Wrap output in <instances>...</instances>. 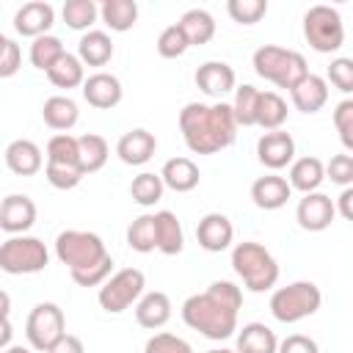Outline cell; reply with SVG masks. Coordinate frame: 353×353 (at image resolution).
<instances>
[{"mask_svg": "<svg viewBox=\"0 0 353 353\" xmlns=\"http://www.w3.org/2000/svg\"><path fill=\"white\" fill-rule=\"evenodd\" d=\"M226 11L240 25H254L268 14V0H229Z\"/></svg>", "mask_w": 353, "mask_h": 353, "instance_id": "41", "label": "cell"}, {"mask_svg": "<svg viewBox=\"0 0 353 353\" xmlns=\"http://www.w3.org/2000/svg\"><path fill=\"white\" fill-rule=\"evenodd\" d=\"M47 80L55 85V88H83V83H85V63L74 55V52H63L58 61H55V66L47 72Z\"/></svg>", "mask_w": 353, "mask_h": 353, "instance_id": "29", "label": "cell"}, {"mask_svg": "<svg viewBox=\"0 0 353 353\" xmlns=\"http://www.w3.org/2000/svg\"><path fill=\"white\" fill-rule=\"evenodd\" d=\"M55 256L69 268L72 281L80 287H102L113 270V256L102 237L85 229H63L55 237Z\"/></svg>", "mask_w": 353, "mask_h": 353, "instance_id": "3", "label": "cell"}, {"mask_svg": "<svg viewBox=\"0 0 353 353\" xmlns=\"http://www.w3.org/2000/svg\"><path fill=\"white\" fill-rule=\"evenodd\" d=\"M50 265V251L39 237L14 234L0 245V270L8 276L41 273Z\"/></svg>", "mask_w": 353, "mask_h": 353, "instance_id": "8", "label": "cell"}, {"mask_svg": "<svg viewBox=\"0 0 353 353\" xmlns=\"http://www.w3.org/2000/svg\"><path fill=\"white\" fill-rule=\"evenodd\" d=\"M290 116V108H287V99L276 91H262L259 97V113H256V127L273 132V130H281V124L287 121Z\"/></svg>", "mask_w": 353, "mask_h": 353, "instance_id": "32", "label": "cell"}, {"mask_svg": "<svg viewBox=\"0 0 353 353\" xmlns=\"http://www.w3.org/2000/svg\"><path fill=\"white\" fill-rule=\"evenodd\" d=\"M50 353H85V347H83V339L80 336H74V334H66Z\"/></svg>", "mask_w": 353, "mask_h": 353, "instance_id": "49", "label": "cell"}, {"mask_svg": "<svg viewBox=\"0 0 353 353\" xmlns=\"http://www.w3.org/2000/svg\"><path fill=\"white\" fill-rule=\"evenodd\" d=\"M259 97L262 91L251 83H243L234 88V99H232V110H234V121L237 127H256V113H259Z\"/></svg>", "mask_w": 353, "mask_h": 353, "instance_id": "31", "label": "cell"}, {"mask_svg": "<svg viewBox=\"0 0 353 353\" xmlns=\"http://www.w3.org/2000/svg\"><path fill=\"white\" fill-rule=\"evenodd\" d=\"M77 143H80V165H83V171L85 174H97L110 157L108 141L102 135H97V132H85V135L77 138Z\"/></svg>", "mask_w": 353, "mask_h": 353, "instance_id": "35", "label": "cell"}, {"mask_svg": "<svg viewBox=\"0 0 353 353\" xmlns=\"http://www.w3.org/2000/svg\"><path fill=\"white\" fill-rule=\"evenodd\" d=\"M196 240L204 251L210 254H221L232 245L234 240V226L223 212H207L199 223H196Z\"/></svg>", "mask_w": 353, "mask_h": 353, "instance_id": "17", "label": "cell"}, {"mask_svg": "<svg viewBox=\"0 0 353 353\" xmlns=\"http://www.w3.org/2000/svg\"><path fill=\"white\" fill-rule=\"evenodd\" d=\"M196 85H199L207 97L223 102V97L237 88V74H234V69H232L229 63H223V61H204V63L196 69Z\"/></svg>", "mask_w": 353, "mask_h": 353, "instance_id": "15", "label": "cell"}, {"mask_svg": "<svg viewBox=\"0 0 353 353\" xmlns=\"http://www.w3.org/2000/svg\"><path fill=\"white\" fill-rule=\"evenodd\" d=\"M143 287H146V276L138 268H121L116 270L97 292L99 306L108 314H121L130 306H135L143 298Z\"/></svg>", "mask_w": 353, "mask_h": 353, "instance_id": "10", "label": "cell"}, {"mask_svg": "<svg viewBox=\"0 0 353 353\" xmlns=\"http://www.w3.org/2000/svg\"><path fill=\"white\" fill-rule=\"evenodd\" d=\"M179 132L193 154H215L237 138L232 102H188L179 110Z\"/></svg>", "mask_w": 353, "mask_h": 353, "instance_id": "2", "label": "cell"}, {"mask_svg": "<svg viewBox=\"0 0 353 353\" xmlns=\"http://www.w3.org/2000/svg\"><path fill=\"white\" fill-rule=\"evenodd\" d=\"M279 353H320V345L306 334H290L279 342Z\"/></svg>", "mask_w": 353, "mask_h": 353, "instance_id": "47", "label": "cell"}, {"mask_svg": "<svg viewBox=\"0 0 353 353\" xmlns=\"http://www.w3.org/2000/svg\"><path fill=\"white\" fill-rule=\"evenodd\" d=\"M154 152H157V138L143 127H135L116 141V154L127 165H143L154 157Z\"/></svg>", "mask_w": 353, "mask_h": 353, "instance_id": "18", "label": "cell"}, {"mask_svg": "<svg viewBox=\"0 0 353 353\" xmlns=\"http://www.w3.org/2000/svg\"><path fill=\"white\" fill-rule=\"evenodd\" d=\"M323 303V292L314 281H290L287 287H276L273 295H270V314L284 323V325H292V323H301L312 314H317Z\"/></svg>", "mask_w": 353, "mask_h": 353, "instance_id": "6", "label": "cell"}, {"mask_svg": "<svg viewBox=\"0 0 353 353\" xmlns=\"http://www.w3.org/2000/svg\"><path fill=\"white\" fill-rule=\"evenodd\" d=\"M336 218V201L320 190L306 193L295 207V221L306 232H325Z\"/></svg>", "mask_w": 353, "mask_h": 353, "instance_id": "11", "label": "cell"}, {"mask_svg": "<svg viewBox=\"0 0 353 353\" xmlns=\"http://www.w3.org/2000/svg\"><path fill=\"white\" fill-rule=\"evenodd\" d=\"M303 36L312 50L331 55L345 44V22L334 6L317 3L303 14Z\"/></svg>", "mask_w": 353, "mask_h": 353, "instance_id": "7", "label": "cell"}, {"mask_svg": "<svg viewBox=\"0 0 353 353\" xmlns=\"http://www.w3.org/2000/svg\"><path fill=\"white\" fill-rule=\"evenodd\" d=\"M325 80H328L334 88H339L342 94L350 97V94H353V58H345V55L334 58V61L328 63Z\"/></svg>", "mask_w": 353, "mask_h": 353, "instance_id": "43", "label": "cell"}, {"mask_svg": "<svg viewBox=\"0 0 353 353\" xmlns=\"http://www.w3.org/2000/svg\"><path fill=\"white\" fill-rule=\"evenodd\" d=\"M207 353H237V350H229V347H212V350H207Z\"/></svg>", "mask_w": 353, "mask_h": 353, "instance_id": "51", "label": "cell"}, {"mask_svg": "<svg viewBox=\"0 0 353 353\" xmlns=\"http://www.w3.org/2000/svg\"><path fill=\"white\" fill-rule=\"evenodd\" d=\"M6 165L17 176H33L47 163H44V154H41L39 143H33L30 138H17L6 146Z\"/></svg>", "mask_w": 353, "mask_h": 353, "instance_id": "19", "label": "cell"}, {"mask_svg": "<svg viewBox=\"0 0 353 353\" xmlns=\"http://www.w3.org/2000/svg\"><path fill=\"white\" fill-rule=\"evenodd\" d=\"M256 157H259V163L265 168L281 171V168L295 163V138L290 132H284V130L265 132L256 141Z\"/></svg>", "mask_w": 353, "mask_h": 353, "instance_id": "12", "label": "cell"}, {"mask_svg": "<svg viewBox=\"0 0 353 353\" xmlns=\"http://www.w3.org/2000/svg\"><path fill=\"white\" fill-rule=\"evenodd\" d=\"M135 320L141 328L157 331L171 320V298L160 290L143 292V298L135 303Z\"/></svg>", "mask_w": 353, "mask_h": 353, "instance_id": "22", "label": "cell"}, {"mask_svg": "<svg viewBox=\"0 0 353 353\" xmlns=\"http://www.w3.org/2000/svg\"><path fill=\"white\" fill-rule=\"evenodd\" d=\"M3 353H33L30 347H25V345H11V347H6Z\"/></svg>", "mask_w": 353, "mask_h": 353, "instance_id": "50", "label": "cell"}, {"mask_svg": "<svg viewBox=\"0 0 353 353\" xmlns=\"http://www.w3.org/2000/svg\"><path fill=\"white\" fill-rule=\"evenodd\" d=\"M334 127H336L339 141L347 149V154H353V97H345L334 108Z\"/></svg>", "mask_w": 353, "mask_h": 353, "instance_id": "42", "label": "cell"}, {"mask_svg": "<svg viewBox=\"0 0 353 353\" xmlns=\"http://www.w3.org/2000/svg\"><path fill=\"white\" fill-rule=\"evenodd\" d=\"M237 353H279V339L265 323H245L237 328Z\"/></svg>", "mask_w": 353, "mask_h": 353, "instance_id": "27", "label": "cell"}, {"mask_svg": "<svg viewBox=\"0 0 353 353\" xmlns=\"http://www.w3.org/2000/svg\"><path fill=\"white\" fill-rule=\"evenodd\" d=\"M36 223V204L25 193H11L0 204V229L6 234H25Z\"/></svg>", "mask_w": 353, "mask_h": 353, "instance_id": "13", "label": "cell"}, {"mask_svg": "<svg viewBox=\"0 0 353 353\" xmlns=\"http://www.w3.org/2000/svg\"><path fill=\"white\" fill-rule=\"evenodd\" d=\"M163 190H165V182L160 174L154 171H141L132 182H130V196L135 204L141 207H154L160 199H163Z\"/></svg>", "mask_w": 353, "mask_h": 353, "instance_id": "36", "label": "cell"}, {"mask_svg": "<svg viewBox=\"0 0 353 353\" xmlns=\"http://www.w3.org/2000/svg\"><path fill=\"white\" fill-rule=\"evenodd\" d=\"M47 163L50 165H74V168H83L80 165V143H77V138L69 135V132H55L47 141Z\"/></svg>", "mask_w": 353, "mask_h": 353, "instance_id": "34", "label": "cell"}, {"mask_svg": "<svg viewBox=\"0 0 353 353\" xmlns=\"http://www.w3.org/2000/svg\"><path fill=\"white\" fill-rule=\"evenodd\" d=\"M292 196V185L279 174H265L251 185V201L259 210H281Z\"/></svg>", "mask_w": 353, "mask_h": 353, "instance_id": "20", "label": "cell"}, {"mask_svg": "<svg viewBox=\"0 0 353 353\" xmlns=\"http://www.w3.org/2000/svg\"><path fill=\"white\" fill-rule=\"evenodd\" d=\"M336 212L345 221H353V185L350 188H342V193L336 196Z\"/></svg>", "mask_w": 353, "mask_h": 353, "instance_id": "48", "label": "cell"}, {"mask_svg": "<svg viewBox=\"0 0 353 353\" xmlns=\"http://www.w3.org/2000/svg\"><path fill=\"white\" fill-rule=\"evenodd\" d=\"M179 25H182L185 36L190 39V47L193 44H207L215 36V19L207 8H188L179 17Z\"/></svg>", "mask_w": 353, "mask_h": 353, "instance_id": "33", "label": "cell"}, {"mask_svg": "<svg viewBox=\"0 0 353 353\" xmlns=\"http://www.w3.org/2000/svg\"><path fill=\"white\" fill-rule=\"evenodd\" d=\"M41 119L50 130L55 132H69L77 119H80V110H77V102L69 97V94H55L50 99H44L41 105Z\"/></svg>", "mask_w": 353, "mask_h": 353, "instance_id": "23", "label": "cell"}, {"mask_svg": "<svg viewBox=\"0 0 353 353\" xmlns=\"http://www.w3.org/2000/svg\"><path fill=\"white\" fill-rule=\"evenodd\" d=\"M22 66V50L11 36H0V77L17 74Z\"/></svg>", "mask_w": 353, "mask_h": 353, "instance_id": "46", "label": "cell"}, {"mask_svg": "<svg viewBox=\"0 0 353 353\" xmlns=\"http://www.w3.org/2000/svg\"><path fill=\"white\" fill-rule=\"evenodd\" d=\"M188 47H190V39L185 36V30H182L179 22L163 28L160 36H157V52H160V58H179V55L188 52Z\"/></svg>", "mask_w": 353, "mask_h": 353, "instance_id": "40", "label": "cell"}, {"mask_svg": "<svg viewBox=\"0 0 353 353\" xmlns=\"http://www.w3.org/2000/svg\"><path fill=\"white\" fill-rule=\"evenodd\" d=\"M77 58L85 66H105L113 58V41L105 30H88L77 41Z\"/></svg>", "mask_w": 353, "mask_h": 353, "instance_id": "28", "label": "cell"}, {"mask_svg": "<svg viewBox=\"0 0 353 353\" xmlns=\"http://www.w3.org/2000/svg\"><path fill=\"white\" fill-rule=\"evenodd\" d=\"M325 179V163L314 154H306V157H298L292 165H290V176L287 182L292 185V190H301L303 196L306 193H314Z\"/></svg>", "mask_w": 353, "mask_h": 353, "instance_id": "25", "label": "cell"}, {"mask_svg": "<svg viewBox=\"0 0 353 353\" xmlns=\"http://www.w3.org/2000/svg\"><path fill=\"white\" fill-rule=\"evenodd\" d=\"M243 306V290L234 281H212L204 292L190 295L182 303V320L212 342H223L237 331V312Z\"/></svg>", "mask_w": 353, "mask_h": 353, "instance_id": "1", "label": "cell"}, {"mask_svg": "<svg viewBox=\"0 0 353 353\" xmlns=\"http://www.w3.org/2000/svg\"><path fill=\"white\" fill-rule=\"evenodd\" d=\"M251 63H254V72L259 77H265L268 83H273L279 88H287V91H292L309 74L306 58L298 50H287V47H279V44L256 47Z\"/></svg>", "mask_w": 353, "mask_h": 353, "instance_id": "5", "label": "cell"}, {"mask_svg": "<svg viewBox=\"0 0 353 353\" xmlns=\"http://www.w3.org/2000/svg\"><path fill=\"white\" fill-rule=\"evenodd\" d=\"M154 226H157V251L165 256H176L185 248V232H182L179 218L171 210H157Z\"/></svg>", "mask_w": 353, "mask_h": 353, "instance_id": "26", "label": "cell"}, {"mask_svg": "<svg viewBox=\"0 0 353 353\" xmlns=\"http://www.w3.org/2000/svg\"><path fill=\"white\" fill-rule=\"evenodd\" d=\"M290 99H292L295 110H301V113H317V110H323L325 102H328V80L309 72V74L290 91Z\"/></svg>", "mask_w": 353, "mask_h": 353, "instance_id": "21", "label": "cell"}, {"mask_svg": "<svg viewBox=\"0 0 353 353\" xmlns=\"http://www.w3.org/2000/svg\"><path fill=\"white\" fill-rule=\"evenodd\" d=\"M99 19L110 30L124 33L138 22V3L135 0H105L99 6Z\"/></svg>", "mask_w": 353, "mask_h": 353, "instance_id": "30", "label": "cell"}, {"mask_svg": "<svg viewBox=\"0 0 353 353\" xmlns=\"http://www.w3.org/2000/svg\"><path fill=\"white\" fill-rule=\"evenodd\" d=\"M63 52H66V50H63V41H61L58 36L47 33V36L33 39V44H30V63L47 74V72L55 66V61H58Z\"/></svg>", "mask_w": 353, "mask_h": 353, "instance_id": "38", "label": "cell"}, {"mask_svg": "<svg viewBox=\"0 0 353 353\" xmlns=\"http://www.w3.org/2000/svg\"><path fill=\"white\" fill-rule=\"evenodd\" d=\"M143 353H193V347L182 336L168 334V331H160V334H152L146 339Z\"/></svg>", "mask_w": 353, "mask_h": 353, "instance_id": "44", "label": "cell"}, {"mask_svg": "<svg viewBox=\"0 0 353 353\" xmlns=\"http://www.w3.org/2000/svg\"><path fill=\"white\" fill-rule=\"evenodd\" d=\"M160 176H163L165 188H171L174 193H190L199 185L201 171H199V165L190 157H182L179 154V157H171V160L163 163Z\"/></svg>", "mask_w": 353, "mask_h": 353, "instance_id": "24", "label": "cell"}, {"mask_svg": "<svg viewBox=\"0 0 353 353\" xmlns=\"http://www.w3.org/2000/svg\"><path fill=\"white\" fill-rule=\"evenodd\" d=\"M52 22H55V8L44 0H30V3L19 6L14 14V30L19 36H28V39L47 36Z\"/></svg>", "mask_w": 353, "mask_h": 353, "instance_id": "14", "label": "cell"}, {"mask_svg": "<svg viewBox=\"0 0 353 353\" xmlns=\"http://www.w3.org/2000/svg\"><path fill=\"white\" fill-rule=\"evenodd\" d=\"M127 245L138 254H149L157 251V226H154V215H138L130 229H127Z\"/></svg>", "mask_w": 353, "mask_h": 353, "instance_id": "37", "label": "cell"}, {"mask_svg": "<svg viewBox=\"0 0 353 353\" xmlns=\"http://www.w3.org/2000/svg\"><path fill=\"white\" fill-rule=\"evenodd\" d=\"M325 179H331L334 185L350 188L353 185V154H334L325 163Z\"/></svg>", "mask_w": 353, "mask_h": 353, "instance_id": "45", "label": "cell"}, {"mask_svg": "<svg viewBox=\"0 0 353 353\" xmlns=\"http://www.w3.org/2000/svg\"><path fill=\"white\" fill-rule=\"evenodd\" d=\"M124 97V88H121V80L110 72H94L85 77L83 83V99L97 108V110H110L121 102Z\"/></svg>", "mask_w": 353, "mask_h": 353, "instance_id": "16", "label": "cell"}, {"mask_svg": "<svg viewBox=\"0 0 353 353\" xmlns=\"http://www.w3.org/2000/svg\"><path fill=\"white\" fill-rule=\"evenodd\" d=\"M25 336L28 345L39 353H50L63 336H66V317L63 309L52 301H41L30 309L25 320Z\"/></svg>", "mask_w": 353, "mask_h": 353, "instance_id": "9", "label": "cell"}, {"mask_svg": "<svg viewBox=\"0 0 353 353\" xmlns=\"http://www.w3.org/2000/svg\"><path fill=\"white\" fill-rule=\"evenodd\" d=\"M63 22L72 28V30H91V25L97 22L99 17V6L94 0H66L63 3Z\"/></svg>", "mask_w": 353, "mask_h": 353, "instance_id": "39", "label": "cell"}, {"mask_svg": "<svg viewBox=\"0 0 353 353\" xmlns=\"http://www.w3.org/2000/svg\"><path fill=\"white\" fill-rule=\"evenodd\" d=\"M232 268L248 292H268L279 281L276 256L256 240H243L232 248Z\"/></svg>", "mask_w": 353, "mask_h": 353, "instance_id": "4", "label": "cell"}]
</instances>
